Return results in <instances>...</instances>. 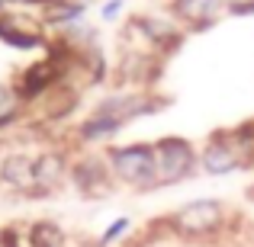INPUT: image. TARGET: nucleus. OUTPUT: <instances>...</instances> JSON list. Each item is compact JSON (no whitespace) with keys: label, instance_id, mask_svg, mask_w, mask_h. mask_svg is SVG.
Segmentation results:
<instances>
[{"label":"nucleus","instance_id":"obj_8","mask_svg":"<svg viewBox=\"0 0 254 247\" xmlns=\"http://www.w3.org/2000/svg\"><path fill=\"white\" fill-rule=\"evenodd\" d=\"M219 10H225L222 0H171V16L193 32L216 26Z\"/></svg>","mask_w":254,"mask_h":247},{"label":"nucleus","instance_id":"obj_13","mask_svg":"<svg viewBox=\"0 0 254 247\" xmlns=\"http://www.w3.org/2000/svg\"><path fill=\"white\" fill-rule=\"evenodd\" d=\"M29 244H32V247H68V241H64V231L58 228V225H52V222L32 225Z\"/></svg>","mask_w":254,"mask_h":247},{"label":"nucleus","instance_id":"obj_18","mask_svg":"<svg viewBox=\"0 0 254 247\" xmlns=\"http://www.w3.org/2000/svg\"><path fill=\"white\" fill-rule=\"evenodd\" d=\"M123 6H126V3H123V0H110V3H106V6H103V10H100V16H103V19H106V23H113V19H116V16H119V13H123Z\"/></svg>","mask_w":254,"mask_h":247},{"label":"nucleus","instance_id":"obj_6","mask_svg":"<svg viewBox=\"0 0 254 247\" xmlns=\"http://www.w3.org/2000/svg\"><path fill=\"white\" fill-rule=\"evenodd\" d=\"M161 106H164V99L161 97H151V93H116V97L100 99L93 112L110 116V119H116V122L129 125V122H135V119H142V116L158 112Z\"/></svg>","mask_w":254,"mask_h":247},{"label":"nucleus","instance_id":"obj_5","mask_svg":"<svg viewBox=\"0 0 254 247\" xmlns=\"http://www.w3.org/2000/svg\"><path fill=\"white\" fill-rule=\"evenodd\" d=\"M132 29L142 36V42L155 55H174L187 39V29L174 16H138L132 19Z\"/></svg>","mask_w":254,"mask_h":247},{"label":"nucleus","instance_id":"obj_14","mask_svg":"<svg viewBox=\"0 0 254 247\" xmlns=\"http://www.w3.org/2000/svg\"><path fill=\"white\" fill-rule=\"evenodd\" d=\"M232 135H235L238 148H242V154H245V170H251V167H254V122L238 125Z\"/></svg>","mask_w":254,"mask_h":247},{"label":"nucleus","instance_id":"obj_10","mask_svg":"<svg viewBox=\"0 0 254 247\" xmlns=\"http://www.w3.org/2000/svg\"><path fill=\"white\" fill-rule=\"evenodd\" d=\"M3 183L19 193H36V157L13 154L3 164Z\"/></svg>","mask_w":254,"mask_h":247},{"label":"nucleus","instance_id":"obj_2","mask_svg":"<svg viewBox=\"0 0 254 247\" xmlns=\"http://www.w3.org/2000/svg\"><path fill=\"white\" fill-rule=\"evenodd\" d=\"M225 222H229V209L212 196L209 199H190V202H184L180 209H174L164 218V225H168L174 235L193 238V241L219 235L225 228Z\"/></svg>","mask_w":254,"mask_h":247},{"label":"nucleus","instance_id":"obj_3","mask_svg":"<svg viewBox=\"0 0 254 247\" xmlns=\"http://www.w3.org/2000/svg\"><path fill=\"white\" fill-rule=\"evenodd\" d=\"M158 154V186H177L199 173V151L180 135H164L155 142Z\"/></svg>","mask_w":254,"mask_h":247},{"label":"nucleus","instance_id":"obj_16","mask_svg":"<svg viewBox=\"0 0 254 247\" xmlns=\"http://www.w3.org/2000/svg\"><path fill=\"white\" fill-rule=\"evenodd\" d=\"M129 228H132V218H116V222L110 225V228L100 235V244L103 247H110V244H116V241H123L126 235H129Z\"/></svg>","mask_w":254,"mask_h":247},{"label":"nucleus","instance_id":"obj_7","mask_svg":"<svg viewBox=\"0 0 254 247\" xmlns=\"http://www.w3.org/2000/svg\"><path fill=\"white\" fill-rule=\"evenodd\" d=\"M71 180H74V186L84 193V196H106V193L113 190V180L116 177H113L106 157L87 154L71 167Z\"/></svg>","mask_w":254,"mask_h":247},{"label":"nucleus","instance_id":"obj_19","mask_svg":"<svg viewBox=\"0 0 254 247\" xmlns=\"http://www.w3.org/2000/svg\"><path fill=\"white\" fill-rule=\"evenodd\" d=\"M248 196H251V199H254V183H251V186H248Z\"/></svg>","mask_w":254,"mask_h":247},{"label":"nucleus","instance_id":"obj_9","mask_svg":"<svg viewBox=\"0 0 254 247\" xmlns=\"http://www.w3.org/2000/svg\"><path fill=\"white\" fill-rule=\"evenodd\" d=\"M58 81H62V68L49 58V61H42V64H32V68L19 77L16 93L19 97H42V93L52 90Z\"/></svg>","mask_w":254,"mask_h":247},{"label":"nucleus","instance_id":"obj_17","mask_svg":"<svg viewBox=\"0 0 254 247\" xmlns=\"http://www.w3.org/2000/svg\"><path fill=\"white\" fill-rule=\"evenodd\" d=\"M232 16H254V0H222Z\"/></svg>","mask_w":254,"mask_h":247},{"label":"nucleus","instance_id":"obj_11","mask_svg":"<svg viewBox=\"0 0 254 247\" xmlns=\"http://www.w3.org/2000/svg\"><path fill=\"white\" fill-rule=\"evenodd\" d=\"M64 177L62 154H42L36 157V193H52Z\"/></svg>","mask_w":254,"mask_h":247},{"label":"nucleus","instance_id":"obj_1","mask_svg":"<svg viewBox=\"0 0 254 247\" xmlns=\"http://www.w3.org/2000/svg\"><path fill=\"white\" fill-rule=\"evenodd\" d=\"M110 170L119 183L132 190H158V154L155 142H132L106 151Z\"/></svg>","mask_w":254,"mask_h":247},{"label":"nucleus","instance_id":"obj_15","mask_svg":"<svg viewBox=\"0 0 254 247\" xmlns=\"http://www.w3.org/2000/svg\"><path fill=\"white\" fill-rule=\"evenodd\" d=\"M19 106H23V97L16 90H10V87H3L0 90V122H10L19 112Z\"/></svg>","mask_w":254,"mask_h":247},{"label":"nucleus","instance_id":"obj_4","mask_svg":"<svg viewBox=\"0 0 254 247\" xmlns=\"http://www.w3.org/2000/svg\"><path fill=\"white\" fill-rule=\"evenodd\" d=\"M199 170L206 177H229L235 170H245V154H242V148H238L235 135L229 129L212 132L206 138L203 151H199Z\"/></svg>","mask_w":254,"mask_h":247},{"label":"nucleus","instance_id":"obj_12","mask_svg":"<svg viewBox=\"0 0 254 247\" xmlns=\"http://www.w3.org/2000/svg\"><path fill=\"white\" fill-rule=\"evenodd\" d=\"M126 125L123 122H116V119H110V116H100V112H90V119L77 129V135L84 138V142H110V138H116L119 132H123Z\"/></svg>","mask_w":254,"mask_h":247}]
</instances>
